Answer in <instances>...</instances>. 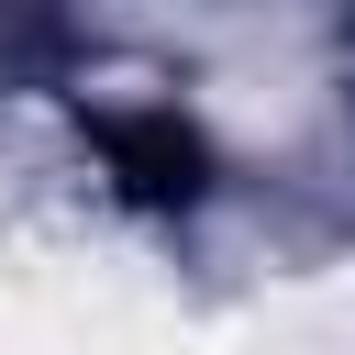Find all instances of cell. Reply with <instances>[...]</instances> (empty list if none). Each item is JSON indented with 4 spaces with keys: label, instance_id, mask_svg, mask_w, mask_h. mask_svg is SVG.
<instances>
[{
    "label": "cell",
    "instance_id": "6da1fadb",
    "mask_svg": "<svg viewBox=\"0 0 355 355\" xmlns=\"http://www.w3.org/2000/svg\"><path fill=\"white\" fill-rule=\"evenodd\" d=\"M100 144H111V166H122L133 200H200V178H211V155H200V133L178 111H111Z\"/></svg>",
    "mask_w": 355,
    "mask_h": 355
}]
</instances>
